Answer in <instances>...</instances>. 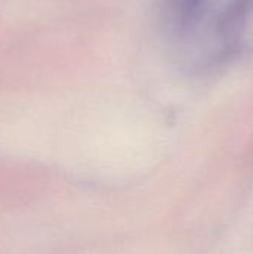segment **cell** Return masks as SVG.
<instances>
[{
    "instance_id": "2",
    "label": "cell",
    "mask_w": 253,
    "mask_h": 254,
    "mask_svg": "<svg viewBox=\"0 0 253 254\" xmlns=\"http://www.w3.org/2000/svg\"><path fill=\"white\" fill-rule=\"evenodd\" d=\"M170 12L180 28L194 25L206 12L210 0H169Z\"/></svg>"
},
{
    "instance_id": "1",
    "label": "cell",
    "mask_w": 253,
    "mask_h": 254,
    "mask_svg": "<svg viewBox=\"0 0 253 254\" xmlns=\"http://www.w3.org/2000/svg\"><path fill=\"white\" fill-rule=\"evenodd\" d=\"M212 36L221 58L253 51V0H228L213 22Z\"/></svg>"
}]
</instances>
